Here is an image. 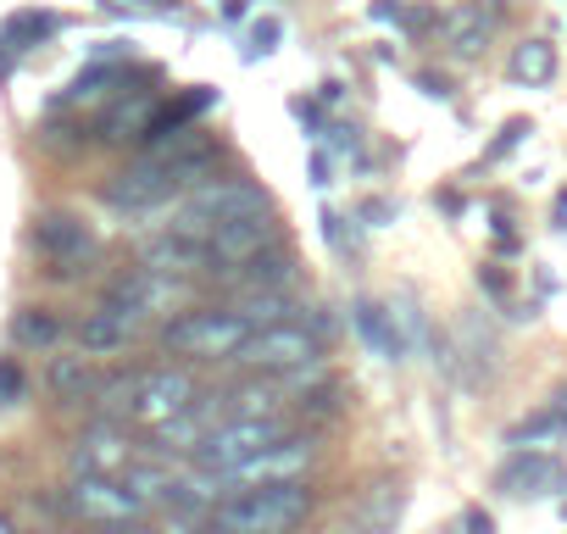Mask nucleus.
Listing matches in <instances>:
<instances>
[{"instance_id": "f257e3e1", "label": "nucleus", "mask_w": 567, "mask_h": 534, "mask_svg": "<svg viewBox=\"0 0 567 534\" xmlns=\"http://www.w3.org/2000/svg\"><path fill=\"white\" fill-rule=\"evenodd\" d=\"M318 506L312 484H261V490H234L217 501L212 528L217 534H290L307 523Z\"/></svg>"}, {"instance_id": "f03ea898", "label": "nucleus", "mask_w": 567, "mask_h": 534, "mask_svg": "<svg viewBox=\"0 0 567 534\" xmlns=\"http://www.w3.org/2000/svg\"><path fill=\"white\" fill-rule=\"evenodd\" d=\"M261 212H272V201H267V189L256 184V178H206V184H195L189 195H184V206H178V234H195V239H212L223 223H234V217H261Z\"/></svg>"}, {"instance_id": "7ed1b4c3", "label": "nucleus", "mask_w": 567, "mask_h": 534, "mask_svg": "<svg viewBox=\"0 0 567 534\" xmlns=\"http://www.w3.org/2000/svg\"><path fill=\"white\" fill-rule=\"evenodd\" d=\"M256 329L234 307H206V312H178L162 324V346L195 362H234Z\"/></svg>"}, {"instance_id": "20e7f679", "label": "nucleus", "mask_w": 567, "mask_h": 534, "mask_svg": "<svg viewBox=\"0 0 567 534\" xmlns=\"http://www.w3.org/2000/svg\"><path fill=\"white\" fill-rule=\"evenodd\" d=\"M34 250H40V261H45L51 279H84L90 267L101 261L95 228H90L79 212H62V206H51V212L34 217Z\"/></svg>"}, {"instance_id": "39448f33", "label": "nucleus", "mask_w": 567, "mask_h": 534, "mask_svg": "<svg viewBox=\"0 0 567 534\" xmlns=\"http://www.w3.org/2000/svg\"><path fill=\"white\" fill-rule=\"evenodd\" d=\"M234 362L250 373H267V379H290V373L323 362V340L307 324H272V329H256Z\"/></svg>"}, {"instance_id": "423d86ee", "label": "nucleus", "mask_w": 567, "mask_h": 534, "mask_svg": "<svg viewBox=\"0 0 567 534\" xmlns=\"http://www.w3.org/2000/svg\"><path fill=\"white\" fill-rule=\"evenodd\" d=\"M318 456H323L318 434L290 429V434H278L267 451H256L250 462H239V468L228 473V484H234V490H261V484H307V473L318 468Z\"/></svg>"}, {"instance_id": "0eeeda50", "label": "nucleus", "mask_w": 567, "mask_h": 534, "mask_svg": "<svg viewBox=\"0 0 567 534\" xmlns=\"http://www.w3.org/2000/svg\"><path fill=\"white\" fill-rule=\"evenodd\" d=\"M278 434H290V423H284V418H228V423H217L206 434V445L195 451V462L206 473H223L228 479L239 462H250L256 451H267Z\"/></svg>"}, {"instance_id": "6e6552de", "label": "nucleus", "mask_w": 567, "mask_h": 534, "mask_svg": "<svg viewBox=\"0 0 567 534\" xmlns=\"http://www.w3.org/2000/svg\"><path fill=\"white\" fill-rule=\"evenodd\" d=\"M62 506H68L79 523H90V528H117V523H140L145 495L128 490L123 479H90V473H79V479L68 484Z\"/></svg>"}, {"instance_id": "1a4fd4ad", "label": "nucleus", "mask_w": 567, "mask_h": 534, "mask_svg": "<svg viewBox=\"0 0 567 534\" xmlns=\"http://www.w3.org/2000/svg\"><path fill=\"white\" fill-rule=\"evenodd\" d=\"M101 307H117V312H134L140 324L145 318H162V312H184L189 307V279H173V274H151V267H134L123 274Z\"/></svg>"}, {"instance_id": "9d476101", "label": "nucleus", "mask_w": 567, "mask_h": 534, "mask_svg": "<svg viewBox=\"0 0 567 534\" xmlns=\"http://www.w3.org/2000/svg\"><path fill=\"white\" fill-rule=\"evenodd\" d=\"M173 195H178V178H173L167 156H140V162H128V167L106 184V201H112L117 212H151V206H162V201H173Z\"/></svg>"}, {"instance_id": "9b49d317", "label": "nucleus", "mask_w": 567, "mask_h": 534, "mask_svg": "<svg viewBox=\"0 0 567 534\" xmlns=\"http://www.w3.org/2000/svg\"><path fill=\"white\" fill-rule=\"evenodd\" d=\"M189 407H195V379H189L184 368H151V373H140V390H134L128 418L162 429V423H173V418L189 412Z\"/></svg>"}, {"instance_id": "f8f14e48", "label": "nucleus", "mask_w": 567, "mask_h": 534, "mask_svg": "<svg viewBox=\"0 0 567 534\" xmlns=\"http://www.w3.org/2000/svg\"><path fill=\"white\" fill-rule=\"evenodd\" d=\"M134 468V445L128 434L112 423V418H95L79 440H73V473H90V479H123Z\"/></svg>"}, {"instance_id": "ddd939ff", "label": "nucleus", "mask_w": 567, "mask_h": 534, "mask_svg": "<svg viewBox=\"0 0 567 534\" xmlns=\"http://www.w3.org/2000/svg\"><path fill=\"white\" fill-rule=\"evenodd\" d=\"M140 267H151V274H173V279H200V274H212V267H217V256H212V239H195V234L167 228V234H156L140 250Z\"/></svg>"}, {"instance_id": "4468645a", "label": "nucleus", "mask_w": 567, "mask_h": 534, "mask_svg": "<svg viewBox=\"0 0 567 534\" xmlns=\"http://www.w3.org/2000/svg\"><path fill=\"white\" fill-rule=\"evenodd\" d=\"M272 245H278V217L272 212L234 217V223H223L212 234V256H217L223 274H228V267H239V261H250V256H261V250H272Z\"/></svg>"}, {"instance_id": "2eb2a0df", "label": "nucleus", "mask_w": 567, "mask_h": 534, "mask_svg": "<svg viewBox=\"0 0 567 534\" xmlns=\"http://www.w3.org/2000/svg\"><path fill=\"white\" fill-rule=\"evenodd\" d=\"M134 335H140V318H134V312H117V307H95V312L79 324L84 357H117V351L134 346Z\"/></svg>"}, {"instance_id": "dca6fc26", "label": "nucleus", "mask_w": 567, "mask_h": 534, "mask_svg": "<svg viewBox=\"0 0 567 534\" xmlns=\"http://www.w3.org/2000/svg\"><path fill=\"white\" fill-rule=\"evenodd\" d=\"M401 512H406V490L384 479L351 506V534H395Z\"/></svg>"}, {"instance_id": "f3484780", "label": "nucleus", "mask_w": 567, "mask_h": 534, "mask_svg": "<svg viewBox=\"0 0 567 534\" xmlns=\"http://www.w3.org/2000/svg\"><path fill=\"white\" fill-rule=\"evenodd\" d=\"M489 29H495V18L478 7V0H462V7H451L440 18V34H445V51L451 57H478L484 40H489Z\"/></svg>"}, {"instance_id": "a211bd4d", "label": "nucleus", "mask_w": 567, "mask_h": 534, "mask_svg": "<svg viewBox=\"0 0 567 534\" xmlns=\"http://www.w3.org/2000/svg\"><path fill=\"white\" fill-rule=\"evenodd\" d=\"M561 479H567V473H561V462H550L545 451H517V456L501 468V479H495V484H501L506 495H545V490H550V484H561Z\"/></svg>"}, {"instance_id": "6ab92c4d", "label": "nucleus", "mask_w": 567, "mask_h": 534, "mask_svg": "<svg viewBox=\"0 0 567 534\" xmlns=\"http://www.w3.org/2000/svg\"><path fill=\"white\" fill-rule=\"evenodd\" d=\"M45 384H51V396H56L62 407H84V401L101 396V379H95V368H90L84 351H79V357H51Z\"/></svg>"}, {"instance_id": "aec40b11", "label": "nucleus", "mask_w": 567, "mask_h": 534, "mask_svg": "<svg viewBox=\"0 0 567 534\" xmlns=\"http://www.w3.org/2000/svg\"><path fill=\"white\" fill-rule=\"evenodd\" d=\"M296 279V261H290V250H261V256H250V261H239V267H228V285H239V296L245 290H284Z\"/></svg>"}, {"instance_id": "412c9836", "label": "nucleus", "mask_w": 567, "mask_h": 534, "mask_svg": "<svg viewBox=\"0 0 567 534\" xmlns=\"http://www.w3.org/2000/svg\"><path fill=\"white\" fill-rule=\"evenodd\" d=\"M62 335H68V324L51 307H18L12 312V346L18 351H56Z\"/></svg>"}, {"instance_id": "4be33fe9", "label": "nucleus", "mask_w": 567, "mask_h": 534, "mask_svg": "<svg viewBox=\"0 0 567 534\" xmlns=\"http://www.w3.org/2000/svg\"><path fill=\"white\" fill-rule=\"evenodd\" d=\"M351 324H357V335H362L384 362H401L406 340H401V329H395V312H384L379 301H357V307H351Z\"/></svg>"}, {"instance_id": "5701e85b", "label": "nucleus", "mask_w": 567, "mask_h": 534, "mask_svg": "<svg viewBox=\"0 0 567 534\" xmlns=\"http://www.w3.org/2000/svg\"><path fill=\"white\" fill-rule=\"evenodd\" d=\"M223 412H228V418H284V384H272V379H245L239 390L223 396Z\"/></svg>"}, {"instance_id": "b1692460", "label": "nucleus", "mask_w": 567, "mask_h": 534, "mask_svg": "<svg viewBox=\"0 0 567 534\" xmlns=\"http://www.w3.org/2000/svg\"><path fill=\"white\" fill-rule=\"evenodd\" d=\"M234 312L250 324V329H272V324H296L290 312H296V301L284 296V290H245L239 301H234Z\"/></svg>"}, {"instance_id": "393cba45", "label": "nucleus", "mask_w": 567, "mask_h": 534, "mask_svg": "<svg viewBox=\"0 0 567 534\" xmlns=\"http://www.w3.org/2000/svg\"><path fill=\"white\" fill-rule=\"evenodd\" d=\"M506 73H512L517 84H550V79H556V45H550V40H523V45L512 51Z\"/></svg>"}, {"instance_id": "a878e982", "label": "nucleus", "mask_w": 567, "mask_h": 534, "mask_svg": "<svg viewBox=\"0 0 567 534\" xmlns=\"http://www.w3.org/2000/svg\"><path fill=\"white\" fill-rule=\"evenodd\" d=\"M23 384H29V379H23V368L7 357V362H0V401H23Z\"/></svg>"}, {"instance_id": "bb28decb", "label": "nucleus", "mask_w": 567, "mask_h": 534, "mask_svg": "<svg viewBox=\"0 0 567 534\" xmlns=\"http://www.w3.org/2000/svg\"><path fill=\"white\" fill-rule=\"evenodd\" d=\"M462 523H467V534H495L489 512H478V506H467V512H462Z\"/></svg>"}, {"instance_id": "cd10ccee", "label": "nucleus", "mask_w": 567, "mask_h": 534, "mask_svg": "<svg viewBox=\"0 0 567 534\" xmlns=\"http://www.w3.org/2000/svg\"><path fill=\"white\" fill-rule=\"evenodd\" d=\"M272 40H278V23H272V18H267V23H256V45H261V51H272Z\"/></svg>"}, {"instance_id": "c85d7f7f", "label": "nucleus", "mask_w": 567, "mask_h": 534, "mask_svg": "<svg viewBox=\"0 0 567 534\" xmlns=\"http://www.w3.org/2000/svg\"><path fill=\"white\" fill-rule=\"evenodd\" d=\"M95 534H151L145 523H117V528H95Z\"/></svg>"}, {"instance_id": "c756f323", "label": "nucleus", "mask_w": 567, "mask_h": 534, "mask_svg": "<svg viewBox=\"0 0 567 534\" xmlns=\"http://www.w3.org/2000/svg\"><path fill=\"white\" fill-rule=\"evenodd\" d=\"M0 534H18V523H12L7 512H0Z\"/></svg>"}, {"instance_id": "7c9ffc66", "label": "nucleus", "mask_w": 567, "mask_h": 534, "mask_svg": "<svg viewBox=\"0 0 567 534\" xmlns=\"http://www.w3.org/2000/svg\"><path fill=\"white\" fill-rule=\"evenodd\" d=\"M40 534H51V528H40Z\"/></svg>"}]
</instances>
